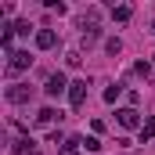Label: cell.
<instances>
[{"instance_id":"obj_1","label":"cell","mask_w":155,"mask_h":155,"mask_svg":"<svg viewBox=\"0 0 155 155\" xmlns=\"http://www.w3.org/2000/svg\"><path fill=\"white\" fill-rule=\"evenodd\" d=\"M29 65H33L29 51H11V54H7V76H18V72H25Z\"/></svg>"},{"instance_id":"obj_2","label":"cell","mask_w":155,"mask_h":155,"mask_svg":"<svg viewBox=\"0 0 155 155\" xmlns=\"http://www.w3.org/2000/svg\"><path fill=\"white\" fill-rule=\"evenodd\" d=\"M69 87H72V83L61 76V72H51V76H47V83H43L47 97H61V94H69Z\"/></svg>"},{"instance_id":"obj_3","label":"cell","mask_w":155,"mask_h":155,"mask_svg":"<svg viewBox=\"0 0 155 155\" xmlns=\"http://www.w3.org/2000/svg\"><path fill=\"white\" fill-rule=\"evenodd\" d=\"M116 119H119V126H123V130H141V112H137V108H130V105H126V108H119Z\"/></svg>"},{"instance_id":"obj_4","label":"cell","mask_w":155,"mask_h":155,"mask_svg":"<svg viewBox=\"0 0 155 155\" xmlns=\"http://www.w3.org/2000/svg\"><path fill=\"white\" fill-rule=\"evenodd\" d=\"M29 97H33V87H29V83H11V87H7V101H11V105H25Z\"/></svg>"},{"instance_id":"obj_5","label":"cell","mask_w":155,"mask_h":155,"mask_svg":"<svg viewBox=\"0 0 155 155\" xmlns=\"http://www.w3.org/2000/svg\"><path fill=\"white\" fill-rule=\"evenodd\" d=\"M83 101H87V79H76L69 87V105L72 108H83Z\"/></svg>"},{"instance_id":"obj_6","label":"cell","mask_w":155,"mask_h":155,"mask_svg":"<svg viewBox=\"0 0 155 155\" xmlns=\"http://www.w3.org/2000/svg\"><path fill=\"white\" fill-rule=\"evenodd\" d=\"M54 43H58V33L54 29H36V47L40 51H51Z\"/></svg>"},{"instance_id":"obj_7","label":"cell","mask_w":155,"mask_h":155,"mask_svg":"<svg viewBox=\"0 0 155 155\" xmlns=\"http://www.w3.org/2000/svg\"><path fill=\"white\" fill-rule=\"evenodd\" d=\"M97 18H101L97 7H90L87 15H79V29H83V33H97Z\"/></svg>"},{"instance_id":"obj_8","label":"cell","mask_w":155,"mask_h":155,"mask_svg":"<svg viewBox=\"0 0 155 155\" xmlns=\"http://www.w3.org/2000/svg\"><path fill=\"white\" fill-rule=\"evenodd\" d=\"M79 152H83V137H69L61 144V155H79Z\"/></svg>"},{"instance_id":"obj_9","label":"cell","mask_w":155,"mask_h":155,"mask_svg":"<svg viewBox=\"0 0 155 155\" xmlns=\"http://www.w3.org/2000/svg\"><path fill=\"white\" fill-rule=\"evenodd\" d=\"M58 116H61V112H54V108H40V112H36V123H40V126H51Z\"/></svg>"},{"instance_id":"obj_10","label":"cell","mask_w":155,"mask_h":155,"mask_svg":"<svg viewBox=\"0 0 155 155\" xmlns=\"http://www.w3.org/2000/svg\"><path fill=\"white\" fill-rule=\"evenodd\" d=\"M130 15H134V7H130V4H119V7H112V18H116V22H130Z\"/></svg>"},{"instance_id":"obj_11","label":"cell","mask_w":155,"mask_h":155,"mask_svg":"<svg viewBox=\"0 0 155 155\" xmlns=\"http://www.w3.org/2000/svg\"><path fill=\"white\" fill-rule=\"evenodd\" d=\"M152 137H155V116L144 119V126H141V144H144V141H152Z\"/></svg>"},{"instance_id":"obj_12","label":"cell","mask_w":155,"mask_h":155,"mask_svg":"<svg viewBox=\"0 0 155 155\" xmlns=\"http://www.w3.org/2000/svg\"><path fill=\"white\" fill-rule=\"evenodd\" d=\"M119 94H123V87H119V83H112V87L105 90V101H108V105H116V97H119Z\"/></svg>"},{"instance_id":"obj_13","label":"cell","mask_w":155,"mask_h":155,"mask_svg":"<svg viewBox=\"0 0 155 155\" xmlns=\"http://www.w3.org/2000/svg\"><path fill=\"white\" fill-rule=\"evenodd\" d=\"M65 61H69V69H76L79 61H83V54H79V51H69V54H65Z\"/></svg>"},{"instance_id":"obj_14","label":"cell","mask_w":155,"mask_h":155,"mask_svg":"<svg viewBox=\"0 0 155 155\" xmlns=\"http://www.w3.org/2000/svg\"><path fill=\"white\" fill-rule=\"evenodd\" d=\"M134 72H137V76H152V65H148V61H137Z\"/></svg>"},{"instance_id":"obj_15","label":"cell","mask_w":155,"mask_h":155,"mask_svg":"<svg viewBox=\"0 0 155 155\" xmlns=\"http://www.w3.org/2000/svg\"><path fill=\"white\" fill-rule=\"evenodd\" d=\"M83 148H87V152H97L101 141H97V137H83Z\"/></svg>"},{"instance_id":"obj_16","label":"cell","mask_w":155,"mask_h":155,"mask_svg":"<svg viewBox=\"0 0 155 155\" xmlns=\"http://www.w3.org/2000/svg\"><path fill=\"white\" fill-rule=\"evenodd\" d=\"M105 47H108V54H112V58H116V54H119V51H123V43H119V40H116V36H112V40H108V43H105Z\"/></svg>"},{"instance_id":"obj_17","label":"cell","mask_w":155,"mask_h":155,"mask_svg":"<svg viewBox=\"0 0 155 155\" xmlns=\"http://www.w3.org/2000/svg\"><path fill=\"white\" fill-rule=\"evenodd\" d=\"M152 33H155V22H152Z\"/></svg>"}]
</instances>
